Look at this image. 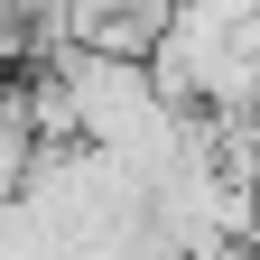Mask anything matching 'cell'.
Returning <instances> with one entry per match:
<instances>
[{
  "label": "cell",
  "instance_id": "cell-1",
  "mask_svg": "<svg viewBox=\"0 0 260 260\" xmlns=\"http://www.w3.org/2000/svg\"><path fill=\"white\" fill-rule=\"evenodd\" d=\"M149 75L195 121H242L260 103V0H168Z\"/></svg>",
  "mask_w": 260,
  "mask_h": 260
}]
</instances>
